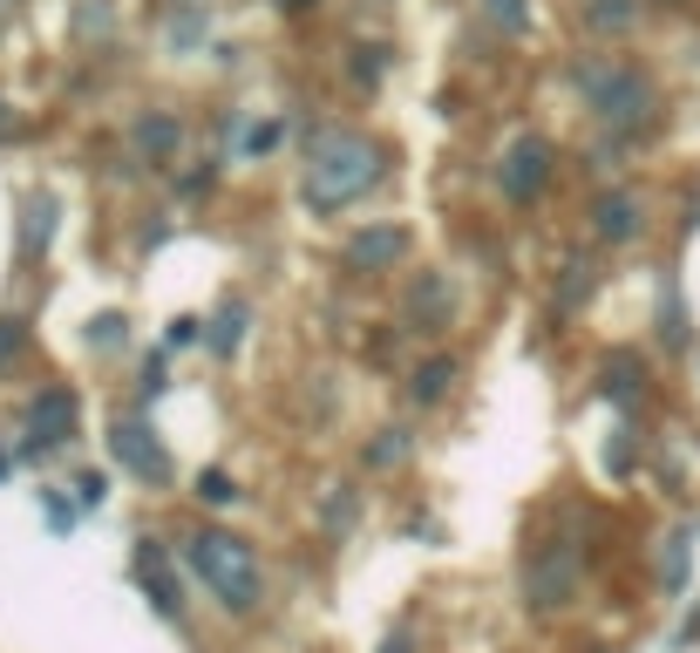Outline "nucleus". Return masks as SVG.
Here are the masks:
<instances>
[{
    "mask_svg": "<svg viewBox=\"0 0 700 653\" xmlns=\"http://www.w3.org/2000/svg\"><path fill=\"white\" fill-rule=\"evenodd\" d=\"M374 178H381V150L368 137H354V130H327L314 143V157H306V205L314 212H341Z\"/></svg>",
    "mask_w": 700,
    "mask_h": 653,
    "instance_id": "obj_1",
    "label": "nucleus"
},
{
    "mask_svg": "<svg viewBox=\"0 0 700 653\" xmlns=\"http://www.w3.org/2000/svg\"><path fill=\"white\" fill-rule=\"evenodd\" d=\"M578 82H585V103L599 110V123H612V130H646V123H653V110H660L653 75L633 68V62H619V55L585 62Z\"/></svg>",
    "mask_w": 700,
    "mask_h": 653,
    "instance_id": "obj_2",
    "label": "nucleus"
},
{
    "mask_svg": "<svg viewBox=\"0 0 700 653\" xmlns=\"http://www.w3.org/2000/svg\"><path fill=\"white\" fill-rule=\"evenodd\" d=\"M191 565L204 572V586H212L231 613L258 606V559H252V545L225 538V532H198L191 538Z\"/></svg>",
    "mask_w": 700,
    "mask_h": 653,
    "instance_id": "obj_3",
    "label": "nucleus"
},
{
    "mask_svg": "<svg viewBox=\"0 0 700 653\" xmlns=\"http://www.w3.org/2000/svg\"><path fill=\"white\" fill-rule=\"evenodd\" d=\"M110 457L129 470V476H143V484H164V476H170V457H164V443L157 436H150V422H137V415H129V422H116V430H110Z\"/></svg>",
    "mask_w": 700,
    "mask_h": 653,
    "instance_id": "obj_4",
    "label": "nucleus"
},
{
    "mask_svg": "<svg viewBox=\"0 0 700 653\" xmlns=\"http://www.w3.org/2000/svg\"><path fill=\"white\" fill-rule=\"evenodd\" d=\"M544 178H551V143L544 137H517L510 143V157H504V197H537L544 191Z\"/></svg>",
    "mask_w": 700,
    "mask_h": 653,
    "instance_id": "obj_5",
    "label": "nucleus"
},
{
    "mask_svg": "<svg viewBox=\"0 0 700 653\" xmlns=\"http://www.w3.org/2000/svg\"><path fill=\"white\" fill-rule=\"evenodd\" d=\"M68 430H75V395H68V388L35 395V409H28V449H21V457H35V449H55Z\"/></svg>",
    "mask_w": 700,
    "mask_h": 653,
    "instance_id": "obj_6",
    "label": "nucleus"
},
{
    "mask_svg": "<svg viewBox=\"0 0 700 653\" xmlns=\"http://www.w3.org/2000/svg\"><path fill=\"white\" fill-rule=\"evenodd\" d=\"M402 253H408V232H402V225H374V232H354L347 239V266H360V272L395 266Z\"/></svg>",
    "mask_w": 700,
    "mask_h": 653,
    "instance_id": "obj_7",
    "label": "nucleus"
},
{
    "mask_svg": "<svg viewBox=\"0 0 700 653\" xmlns=\"http://www.w3.org/2000/svg\"><path fill=\"white\" fill-rule=\"evenodd\" d=\"M591 225H599V239L626 245V239L639 232V197H626V191H606L599 205H591Z\"/></svg>",
    "mask_w": 700,
    "mask_h": 653,
    "instance_id": "obj_8",
    "label": "nucleus"
},
{
    "mask_svg": "<svg viewBox=\"0 0 700 653\" xmlns=\"http://www.w3.org/2000/svg\"><path fill=\"white\" fill-rule=\"evenodd\" d=\"M449 307H456V299H449V280H435V272H429V280H415V293H408V313H415V326H422V334H435V326H449Z\"/></svg>",
    "mask_w": 700,
    "mask_h": 653,
    "instance_id": "obj_9",
    "label": "nucleus"
},
{
    "mask_svg": "<svg viewBox=\"0 0 700 653\" xmlns=\"http://www.w3.org/2000/svg\"><path fill=\"white\" fill-rule=\"evenodd\" d=\"M591 28H599V35H626L633 28V21H639V8H633V0H591Z\"/></svg>",
    "mask_w": 700,
    "mask_h": 653,
    "instance_id": "obj_10",
    "label": "nucleus"
},
{
    "mask_svg": "<svg viewBox=\"0 0 700 653\" xmlns=\"http://www.w3.org/2000/svg\"><path fill=\"white\" fill-rule=\"evenodd\" d=\"M137 143L150 150V157H164V150H177V123L170 116H143L137 123Z\"/></svg>",
    "mask_w": 700,
    "mask_h": 653,
    "instance_id": "obj_11",
    "label": "nucleus"
},
{
    "mask_svg": "<svg viewBox=\"0 0 700 653\" xmlns=\"http://www.w3.org/2000/svg\"><path fill=\"white\" fill-rule=\"evenodd\" d=\"M483 14L497 21L504 35H524V28H531V8H524V0H483Z\"/></svg>",
    "mask_w": 700,
    "mask_h": 653,
    "instance_id": "obj_12",
    "label": "nucleus"
},
{
    "mask_svg": "<svg viewBox=\"0 0 700 653\" xmlns=\"http://www.w3.org/2000/svg\"><path fill=\"white\" fill-rule=\"evenodd\" d=\"M449 382H456V368H449V361H429L422 374H415V395H422V401H435V395H443Z\"/></svg>",
    "mask_w": 700,
    "mask_h": 653,
    "instance_id": "obj_13",
    "label": "nucleus"
},
{
    "mask_svg": "<svg viewBox=\"0 0 700 653\" xmlns=\"http://www.w3.org/2000/svg\"><path fill=\"white\" fill-rule=\"evenodd\" d=\"M633 388H639V368H633L626 355H619V361L606 368V395H619V401H633Z\"/></svg>",
    "mask_w": 700,
    "mask_h": 653,
    "instance_id": "obj_14",
    "label": "nucleus"
},
{
    "mask_svg": "<svg viewBox=\"0 0 700 653\" xmlns=\"http://www.w3.org/2000/svg\"><path fill=\"white\" fill-rule=\"evenodd\" d=\"M198 35H204V8H198V0H191L184 14H170V41H177V48H191Z\"/></svg>",
    "mask_w": 700,
    "mask_h": 653,
    "instance_id": "obj_15",
    "label": "nucleus"
},
{
    "mask_svg": "<svg viewBox=\"0 0 700 653\" xmlns=\"http://www.w3.org/2000/svg\"><path fill=\"white\" fill-rule=\"evenodd\" d=\"M198 497H204V504H231V497H239V484H231L225 470H204V476H198Z\"/></svg>",
    "mask_w": 700,
    "mask_h": 653,
    "instance_id": "obj_16",
    "label": "nucleus"
},
{
    "mask_svg": "<svg viewBox=\"0 0 700 653\" xmlns=\"http://www.w3.org/2000/svg\"><path fill=\"white\" fill-rule=\"evenodd\" d=\"M660 320H666L660 334H666L673 347H680V341H687V313H680V293H673V286H666V307H660Z\"/></svg>",
    "mask_w": 700,
    "mask_h": 653,
    "instance_id": "obj_17",
    "label": "nucleus"
},
{
    "mask_svg": "<svg viewBox=\"0 0 700 653\" xmlns=\"http://www.w3.org/2000/svg\"><path fill=\"white\" fill-rule=\"evenodd\" d=\"M239 326H245V313H239V307H225L218 334H212V341H218V355H231V347H239Z\"/></svg>",
    "mask_w": 700,
    "mask_h": 653,
    "instance_id": "obj_18",
    "label": "nucleus"
},
{
    "mask_svg": "<svg viewBox=\"0 0 700 653\" xmlns=\"http://www.w3.org/2000/svg\"><path fill=\"white\" fill-rule=\"evenodd\" d=\"M21 355V320H0V361Z\"/></svg>",
    "mask_w": 700,
    "mask_h": 653,
    "instance_id": "obj_19",
    "label": "nucleus"
},
{
    "mask_svg": "<svg viewBox=\"0 0 700 653\" xmlns=\"http://www.w3.org/2000/svg\"><path fill=\"white\" fill-rule=\"evenodd\" d=\"M48 212H55V205H48V197H35V218H28V245H41V239H48Z\"/></svg>",
    "mask_w": 700,
    "mask_h": 653,
    "instance_id": "obj_20",
    "label": "nucleus"
},
{
    "mask_svg": "<svg viewBox=\"0 0 700 653\" xmlns=\"http://www.w3.org/2000/svg\"><path fill=\"white\" fill-rule=\"evenodd\" d=\"M395 457H408V436L395 430V443H374V463H395Z\"/></svg>",
    "mask_w": 700,
    "mask_h": 653,
    "instance_id": "obj_21",
    "label": "nucleus"
},
{
    "mask_svg": "<svg viewBox=\"0 0 700 653\" xmlns=\"http://www.w3.org/2000/svg\"><path fill=\"white\" fill-rule=\"evenodd\" d=\"M0 14H21V0H0Z\"/></svg>",
    "mask_w": 700,
    "mask_h": 653,
    "instance_id": "obj_22",
    "label": "nucleus"
},
{
    "mask_svg": "<svg viewBox=\"0 0 700 653\" xmlns=\"http://www.w3.org/2000/svg\"><path fill=\"white\" fill-rule=\"evenodd\" d=\"M279 8H314V0H279Z\"/></svg>",
    "mask_w": 700,
    "mask_h": 653,
    "instance_id": "obj_23",
    "label": "nucleus"
},
{
    "mask_svg": "<svg viewBox=\"0 0 700 653\" xmlns=\"http://www.w3.org/2000/svg\"><path fill=\"white\" fill-rule=\"evenodd\" d=\"M0 130H8V103H0Z\"/></svg>",
    "mask_w": 700,
    "mask_h": 653,
    "instance_id": "obj_24",
    "label": "nucleus"
},
{
    "mask_svg": "<svg viewBox=\"0 0 700 653\" xmlns=\"http://www.w3.org/2000/svg\"><path fill=\"white\" fill-rule=\"evenodd\" d=\"M387 653H408V646H402V640H395V646H387Z\"/></svg>",
    "mask_w": 700,
    "mask_h": 653,
    "instance_id": "obj_25",
    "label": "nucleus"
}]
</instances>
